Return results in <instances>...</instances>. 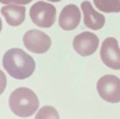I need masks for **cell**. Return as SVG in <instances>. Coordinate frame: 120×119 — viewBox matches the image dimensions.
I'll return each instance as SVG.
<instances>
[{
	"label": "cell",
	"instance_id": "14",
	"mask_svg": "<svg viewBox=\"0 0 120 119\" xmlns=\"http://www.w3.org/2000/svg\"><path fill=\"white\" fill-rule=\"evenodd\" d=\"M32 0H0V2L3 4H10L12 3V2H14L15 4H27L30 3Z\"/></svg>",
	"mask_w": 120,
	"mask_h": 119
},
{
	"label": "cell",
	"instance_id": "4",
	"mask_svg": "<svg viewBox=\"0 0 120 119\" xmlns=\"http://www.w3.org/2000/svg\"><path fill=\"white\" fill-rule=\"evenodd\" d=\"M97 91L104 101L120 102V79L115 75L102 76L97 82Z\"/></svg>",
	"mask_w": 120,
	"mask_h": 119
},
{
	"label": "cell",
	"instance_id": "7",
	"mask_svg": "<svg viewBox=\"0 0 120 119\" xmlns=\"http://www.w3.org/2000/svg\"><path fill=\"white\" fill-rule=\"evenodd\" d=\"M99 38L92 32H82L73 40V48L80 56H91L97 51Z\"/></svg>",
	"mask_w": 120,
	"mask_h": 119
},
{
	"label": "cell",
	"instance_id": "13",
	"mask_svg": "<svg viewBox=\"0 0 120 119\" xmlns=\"http://www.w3.org/2000/svg\"><path fill=\"white\" fill-rule=\"evenodd\" d=\"M5 88H6V77L3 72L0 70V95L4 92Z\"/></svg>",
	"mask_w": 120,
	"mask_h": 119
},
{
	"label": "cell",
	"instance_id": "2",
	"mask_svg": "<svg viewBox=\"0 0 120 119\" xmlns=\"http://www.w3.org/2000/svg\"><path fill=\"white\" fill-rule=\"evenodd\" d=\"M8 104L15 115L19 117H30L38 110L39 100L31 89L18 88L11 94Z\"/></svg>",
	"mask_w": 120,
	"mask_h": 119
},
{
	"label": "cell",
	"instance_id": "1",
	"mask_svg": "<svg viewBox=\"0 0 120 119\" xmlns=\"http://www.w3.org/2000/svg\"><path fill=\"white\" fill-rule=\"evenodd\" d=\"M2 64L10 76L20 80L31 77L36 67L33 57L21 48L8 50L3 56Z\"/></svg>",
	"mask_w": 120,
	"mask_h": 119
},
{
	"label": "cell",
	"instance_id": "3",
	"mask_svg": "<svg viewBox=\"0 0 120 119\" xmlns=\"http://www.w3.org/2000/svg\"><path fill=\"white\" fill-rule=\"evenodd\" d=\"M30 17L37 26L51 27L56 20V7L45 1H38L30 10Z\"/></svg>",
	"mask_w": 120,
	"mask_h": 119
},
{
	"label": "cell",
	"instance_id": "6",
	"mask_svg": "<svg viewBox=\"0 0 120 119\" xmlns=\"http://www.w3.org/2000/svg\"><path fill=\"white\" fill-rule=\"evenodd\" d=\"M100 57L108 67L120 70V48L116 38L109 37L104 39L100 48Z\"/></svg>",
	"mask_w": 120,
	"mask_h": 119
},
{
	"label": "cell",
	"instance_id": "15",
	"mask_svg": "<svg viewBox=\"0 0 120 119\" xmlns=\"http://www.w3.org/2000/svg\"><path fill=\"white\" fill-rule=\"evenodd\" d=\"M1 30H2V21H1V18H0V33H1Z\"/></svg>",
	"mask_w": 120,
	"mask_h": 119
},
{
	"label": "cell",
	"instance_id": "11",
	"mask_svg": "<svg viewBox=\"0 0 120 119\" xmlns=\"http://www.w3.org/2000/svg\"><path fill=\"white\" fill-rule=\"evenodd\" d=\"M94 4L99 11L104 13L120 12V0H94Z\"/></svg>",
	"mask_w": 120,
	"mask_h": 119
},
{
	"label": "cell",
	"instance_id": "5",
	"mask_svg": "<svg viewBox=\"0 0 120 119\" xmlns=\"http://www.w3.org/2000/svg\"><path fill=\"white\" fill-rule=\"evenodd\" d=\"M23 44L35 54H44L50 50L52 40L45 33L39 30H30L23 36Z\"/></svg>",
	"mask_w": 120,
	"mask_h": 119
},
{
	"label": "cell",
	"instance_id": "8",
	"mask_svg": "<svg viewBox=\"0 0 120 119\" xmlns=\"http://www.w3.org/2000/svg\"><path fill=\"white\" fill-rule=\"evenodd\" d=\"M81 20L80 10L75 4H68L62 8L59 16V25L64 31H73Z\"/></svg>",
	"mask_w": 120,
	"mask_h": 119
},
{
	"label": "cell",
	"instance_id": "9",
	"mask_svg": "<svg viewBox=\"0 0 120 119\" xmlns=\"http://www.w3.org/2000/svg\"><path fill=\"white\" fill-rule=\"evenodd\" d=\"M81 10L83 12V21H84L85 26L94 31L100 30L104 26V23H105L104 16L95 11L90 1H83L81 3Z\"/></svg>",
	"mask_w": 120,
	"mask_h": 119
},
{
	"label": "cell",
	"instance_id": "10",
	"mask_svg": "<svg viewBox=\"0 0 120 119\" xmlns=\"http://www.w3.org/2000/svg\"><path fill=\"white\" fill-rule=\"evenodd\" d=\"M1 14L4 16L8 24L18 26L25 19V7L18 4H8L1 8Z\"/></svg>",
	"mask_w": 120,
	"mask_h": 119
},
{
	"label": "cell",
	"instance_id": "12",
	"mask_svg": "<svg viewBox=\"0 0 120 119\" xmlns=\"http://www.w3.org/2000/svg\"><path fill=\"white\" fill-rule=\"evenodd\" d=\"M35 119H59V114L55 108L45 105L37 112Z\"/></svg>",
	"mask_w": 120,
	"mask_h": 119
}]
</instances>
